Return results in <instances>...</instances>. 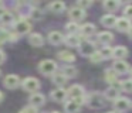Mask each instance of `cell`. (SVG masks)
<instances>
[{
  "mask_svg": "<svg viewBox=\"0 0 132 113\" xmlns=\"http://www.w3.org/2000/svg\"><path fill=\"white\" fill-rule=\"evenodd\" d=\"M38 69H40V72L43 73V75H53V73H55V71H57V64H55V61H53V59H44V61L40 62Z\"/></svg>",
  "mask_w": 132,
  "mask_h": 113,
  "instance_id": "cell-1",
  "label": "cell"
},
{
  "mask_svg": "<svg viewBox=\"0 0 132 113\" xmlns=\"http://www.w3.org/2000/svg\"><path fill=\"white\" fill-rule=\"evenodd\" d=\"M85 103L92 109H98V107L104 106V96L101 93H91L88 98H85Z\"/></svg>",
  "mask_w": 132,
  "mask_h": 113,
  "instance_id": "cell-2",
  "label": "cell"
},
{
  "mask_svg": "<svg viewBox=\"0 0 132 113\" xmlns=\"http://www.w3.org/2000/svg\"><path fill=\"white\" fill-rule=\"evenodd\" d=\"M14 30H16V34H17V35H20V34H27L31 30V23L27 18H20L14 24Z\"/></svg>",
  "mask_w": 132,
  "mask_h": 113,
  "instance_id": "cell-3",
  "label": "cell"
},
{
  "mask_svg": "<svg viewBox=\"0 0 132 113\" xmlns=\"http://www.w3.org/2000/svg\"><path fill=\"white\" fill-rule=\"evenodd\" d=\"M40 88V82H38V79L33 78V76H29V78H26L23 81V89L27 90V92H34Z\"/></svg>",
  "mask_w": 132,
  "mask_h": 113,
  "instance_id": "cell-4",
  "label": "cell"
},
{
  "mask_svg": "<svg viewBox=\"0 0 132 113\" xmlns=\"http://www.w3.org/2000/svg\"><path fill=\"white\" fill-rule=\"evenodd\" d=\"M114 107L115 112H125L131 107V100L128 98H118L117 100H114Z\"/></svg>",
  "mask_w": 132,
  "mask_h": 113,
  "instance_id": "cell-5",
  "label": "cell"
},
{
  "mask_svg": "<svg viewBox=\"0 0 132 113\" xmlns=\"http://www.w3.org/2000/svg\"><path fill=\"white\" fill-rule=\"evenodd\" d=\"M112 69L118 73V75H122V73H126L129 72V64L123 59H117L112 65Z\"/></svg>",
  "mask_w": 132,
  "mask_h": 113,
  "instance_id": "cell-6",
  "label": "cell"
},
{
  "mask_svg": "<svg viewBox=\"0 0 132 113\" xmlns=\"http://www.w3.org/2000/svg\"><path fill=\"white\" fill-rule=\"evenodd\" d=\"M68 14H70V18H71L74 23L81 21V20L85 18V10H82V8H80V7H77V6H75V7H72V8H70Z\"/></svg>",
  "mask_w": 132,
  "mask_h": 113,
  "instance_id": "cell-7",
  "label": "cell"
},
{
  "mask_svg": "<svg viewBox=\"0 0 132 113\" xmlns=\"http://www.w3.org/2000/svg\"><path fill=\"white\" fill-rule=\"evenodd\" d=\"M67 95H70L71 99L84 98V88L81 86V85H72V86H70V89L67 90Z\"/></svg>",
  "mask_w": 132,
  "mask_h": 113,
  "instance_id": "cell-8",
  "label": "cell"
},
{
  "mask_svg": "<svg viewBox=\"0 0 132 113\" xmlns=\"http://www.w3.org/2000/svg\"><path fill=\"white\" fill-rule=\"evenodd\" d=\"M78 48H80V54H81V55H84V56H91L92 54L95 52L94 44H92V42H89V41L81 42V45Z\"/></svg>",
  "mask_w": 132,
  "mask_h": 113,
  "instance_id": "cell-9",
  "label": "cell"
},
{
  "mask_svg": "<svg viewBox=\"0 0 132 113\" xmlns=\"http://www.w3.org/2000/svg\"><path fill=\"white\" fill-rule=\"evenodd\" d=\"M3 83H4V86L9 88V89H14V88H17L19 83H20V78H19L17 75L10 73V75H7L6 78L3 79Z\"/></svg>",
  "mask_w": 132,
  "mask_h": 113,
  "instance_id": "cell-10",
  "label": "cell"
},
{
  "mask_svg": "<svg viewBox=\"0 0 132 113\" xmlns=\"http://www.w3.org/2000/svg\"><path fill=\"white\" fill-rule=\"evenodd\" d=\"M64 109H65L67 113H80L81 105L78 103V102H75L74 99H71V100L65 102V105H64Z\"/></svg>",
  "mask_w": 132,
  "mask_h": 113,
  "instance_id": "cell-11",
  "label": "cell"
},
{
  "mask_svg": "<svg viewBox=\"0 0 132 113\" xmlns=\"http://www.w3.org/2000/svg\"><path fill=\"white\" fill-rule=\"evenodd\" d=\"M44 102H46V96L43 95V93H33L31 96H30V103H31V106L34 107H38V106H43Z\"/></svg>",
  "mask_w": 132,
  "mask_h": 113,
  "instance_id": "cell-12",
  "label": "cell"
},
{
  "mask_svg": "<svg viewBox=\"0 0 132 113\" xmlns=\"http://www.w3.org/2000/svg\"><path fill=\"white\" fill-rule=\"evenodd\" d=\"M67 98V90L63 89V88H57L51 92V99L55 102H64Z\"/></svg>",
  "mask_w": 132,
  "mask_h": 113,
  "instance_id": "cell-13",
  "label": "cell"
},
{
  "mask_svg": "<svg viewBox=\"0 0 132 113\" xmlns=\"http://www.w3.org/2000/svg\"><path fill=\"white\" fill-rule=\"evenodd\" d=\"M128 48L126 47H122V45H119V47H115L114 51H112V58H117V59H123L125 56H128Z\"/></svg>",
  "mask_w": 132,
  "mask_h": 113,
  "instance_id": "cell-14",
  "label": "cell"
},
{
  "mask_svg": "<svg viewBox=\"0 0 132 113\" xmlns=\"http://www.w3.org/2000/svg\"><path fill=\"white\" fill-rule=\"evenodd\" d=\"M117 17L114 16V14H105V16L101 17V23H102V25H105V27L111 28V27H115V24H117Z\"/></svg>",
  "mask_w": 132,
  "mask_h": 113,
  "instance_id": "cell-15",
  "label": "cell"
},
{
  "mask_svg": "<svg viewBox=\"0 0 132 113\" xmlns=\"http://www.w3.org/2000/svg\"><path fill=\"white\" fill-rule=\"evenodd\" d=\"M131 25H132V24H131V20L122 17V18H118V20H117V24H115V27H117L118 31H129Z\"/></svg>",
  "mask_w": 132,
  "mask_h": 113,
  "instance_id": "cell-16",
  "label": "cell"
},
{
  "mask_svg": "<svg viewBox=\"0 0 132 113\" xmlns=\"http://www.w3.org/2000/svg\"><path fill=\"white\" fill-rule=\"evenodd\" d=\"M29 42L33 47H41V45L44 44V38H43L41 34L33 33V34H30V37H29Z\"/></svg>",
  "mask_w": 132,
  "mask_h": 113,
  "instance_id": "cell-17",
  "label": "cell"
},
{
  "mask_svg": "<svg viewBox=\"0 0 132 113\" xmlns=\"http://www.w3.org/2000/svg\"><path fill=\"white\" fill-rule=\"evenodd\" d=\"M64 41H65V44L70 45V47H80L81 45V38L77 34H68V35L64 38Z\"/></svg>",
  "mask_w": 132,
  "mask_h": 113,
  "instance_id": "cell-18",
  "label": "cell"
},
{
  "mask_svg": "<svg viewBox=\"0 0 132 113\" xmlns=\"http://www.w3.org/2000/svg\"><path fill=\"white\" fill-rule=\"evenodd\" d=\"M95 25L94 24H91V23H85L84 25H81L80 27V31H81V34H82L84 37H91L92 34H95Z\"/></svg>",
  "mask_w": 132,
  "mask_h": 113,
  "instance_id": "cell-19",
  "label": "cell"
},
{
  "mask_svg": "<svg viewBox=\"0 0 132 113\" xmlns=\"http://www.w3.org/2000/svg\"><path fill=\"white\" fill-rule=\"evenodd\" d=\"M48 41L54 45H58L64 41V35L60 31H51V33L48 34Z\"/></svg>",
  "mask_w": 132,
  "mask_h": 113,
  "instance_id": "cell-20",
  "label": "cell"
},
{
  "mask_svg": "<svg viewBox=\"0 0 132 113\" xmlns=\"http://www.w3.org/2000/svg\"><path fill=\"white\" fill-rule=\"evenodd\" d=\"M112 40H114V35H112L109 31H101V33H98V41H100L101 44L106 45V44H109Z\"/></svg>",
  "mask_w": 132,
  "mask_h": 113,
  "instance_id": "cell-21",
  "label": "cell"
},
{
  "mask_svg": "<svg viewBox=\"0 0 132 113\" xmlns=\"http://www.w3.org/2000/svg\"><path fill=\"white\" fill-rule=\"evenodd\" d=\"M14 21V16H13V13H10V11H2L0 13V23L2 24H12V23Z\"/></svg>",
  "mask_w": 132,
  "mask_h": 113,
  "instance_id": "cell-22",
  "label": "cell"
},
{
  "mask_svg": "<svg viewBox=\"0 0 132 113\" xmlns=\"http://www.w3.org/2000/svg\"><path fill=\"white\" fill-rule=\"evenodd\" d=\"M104 96H105V98L108 99V100H117V99L119 98V92H118L117 88L111 86V88H108V89L105 90Z\"/></svg>",
  "mask_w": 132,
  "mask_h": 113,
  "instance_id": "cell-23",
  "label": "cell"
},
{
  "mask_svg": "<svg viewBox=\"0 0 132 113\" xmlns=\"http://www.w3.org/2000/svg\"><path fill=\"white\" fill-rule=\"evenodd\" d=\"M58 58L64 62H74L75 61V55L72 52H70V51H61V52H58Z\"/></svg>",
  "mask_w": 132,
  "mask_h": 113,
  "instance_id": "cell-24",
  "label": "cell"
},
{
  "mask_svg": "<svg viewBox=\"0 0 132 113\" xmlns=\"http://www.w3.org/2000/svg\"><path fill=\"white\" fill-rule=\"evenodd\" d=\"M119 7V2L118 0H105L104 2V8L106 11H115Z\"/></svg>",
  "mask_w": 132,
  "mask_h": 113,
  "instance_id": "cell-25",
  "label": "cell"
},
{
  "mask_svg": "<svg viewBox=\"0 0 132 113\" xmlns=\"http://www.w3.org/2000/svg\"><path fill=\"white\" fill-rule=\"evenodd\" d=\"M50 10L54 11V13H61V11L65 10V3L64 2H53L51 4H50Z\"/></svg>",
  "mask_w": 132,
  "mask_h": 113,
  "instance_id": "cell-26",
  "label": "cell"
},
{
  "mask_svg": "<svg viewBox=\"0 0 132 113\" xmlns=\"http://www.w3.org/2000/svg\"><path fill=\"white\" fill-rule=\"evenodd\" d=\"M63 75L65 76L67 79H68V78H72V76L77 75V68L72 67V65H67V67L63 68Z\"/></svg>",
  "mask_w": 132,
  "mask_h": 113,
  "instance_id": "cell-27",
  "label": "cell"
},
{
  "mask_svg": "<svg viewBox=\"0 0 132 113\" xmlns=\"http://www.w3.org/2000/svg\"><path fill=\"white\" fill-rule=\"evenodd\" d=\"M118 79V73L115 72L114 69H108L105 71V81L108 82V83H115Z\"/></svg>",
  "mask_w": 132,
  "mask_h": 113,
  "instance_id": "cell-28",
  "label": "cell"
},
{
  "mask_svg": "<svg viewBox=\"0 0 132 113\" xmlns=\"http://www.w3.org/2000/svg\"><path fill=\"white\" fill-rule=\"evenodd\" d=\"M53 82H54V85H57L58 88H61L63 85H65L67 78L63 75V73H54V76H53Z\"/></svg>",
  "mask_w": 132,
  "mask_h": 113,
  "instance_id": "cell-29",
  "label": "cell"
},
{
  "mask_svg": "<svg viewBox=\"0 0 132 113\" xmlns=\"http://www.w3.org/2000/svg\"><path fill=\"white\" fill-rule=\"evenodd\" d=\"M112 51H114V48L105 45V47H104L102 50L100 51V52H101V55H102L104 59H108V58H112Z\"/></svg>",
  "mask_w": 132,
  "mask_h": 113,
  "instance_id": "cell-30",
  "label": "cell"
},
{
  "mask_svg": "<svg viewBox=\"0 0 132 113\" xmlns=\"http://www.w3.org/2000/svg\"><path fill=\"white\" fill-rule=\"evenodd\" d=\"M65 30H67V33H68V34H75L77 31H80V27H78L77 23L71 21V23H68V24L65 25Z\"/></svg>",
  "mask_w": 132,
  "mask_h": 113,
  "instance_id": "cell-31",
  "label": "cell"
},
{
  "mask_svg": "<svg viewBox=\"0 0 132 113\" xmlns=\"http://www.w3.org/2000/svg\"><path fill=\"white\" fill-rule=\"evenodd\" d=\"M121 88L125 92H132V79H125V81L121 83Z\"/></svg>",
  "mask_w": 132,
  "mask_h": 113,
  "instance_id": "cell-32",
  "label": "cell"
},
{
  "mask_svg": "<svg viewBox=\"0 0 132 113\" xmlns=\"http://www.w3.org/2000/svg\"><path fill=\"white\" fill-rule=\"evenodd\" d=\"M89 59H91V62H94V64H98V62L104 61V58H102V55H101L100 51H95V52L89 56Z\"/></svg>",
  "mask_w": 132,
  "mask_h": 113,
  "instance_id": "cell-33",
  "label": "cell"
},
{
  "mask_svg": "<svg viewBox=\"0 0 132 113\" xmlns=\"http://www.w3.org/2000/svg\"><path fill=\"white\" fill-rule=\"evenodd\" d=\"M30 14H31V18H34V20H40L43 17V11L40 8H33Z\"/></svg>",
  "mask_w": 132,
  "mask_h": 113,
  "instance_id": "cell-34",
  "label": "cell"
},
{
  "mask_svg": "<svg viewBox=\"0 0 132 113\" xmlns=\"http://www.w3.org/2000/svg\"><path fill=\"white\" fill-rule=\"evenodd\" d=\"M6 40H9V33H7L4 28L0 27V44H3Z\"/></svg>",
  "mask_w": 132,
  "mask_h": 113,
  "instance_id": "cell-35",
  "label": "cell"
},
{
  "mask_svg": "<svg viewBox=\"0 0 132 113\" xmlns=\"http://www.w3.org/2000/svg\"><path fill=\"white\" fill-rule=\"evenodd\" d=\"M123 14H125V18L132 20V4L126 6V7L123 8Z\"/></svg>",
  "mask_w": 132,
  "mask_h": 113,
  "instance_id": "cell-36",
  "label": "cell"
},
{
  "mask_svg": "<svg viewBox=\"0 0 132 113\" xmlns=\"http://www.w3.org/2000/svg\"><path fill=\"white\" fill-rule=\"evenodd\" d=\"M91 4H92V2H85V0H80V2L77 3V7H80V8H82V10H85V8H88Z\"/></svg>",
  "mask_w": 132,
  "mask_h": 113,
  "instance_id": "cell-37",
  "label": "cell"
},
{
  "mask_svg": "<svg viewBox=\"0 0 132 113\" xmlns=\"http://www.w3.org/2000/svg\"><path fill=\"white\" fill-rule=\"evenodd\" d=\"M20 113H37V107H34V106H31V105H30V106L21 109Z\"/></svg>",
  "mask_w": 132,
  "mask_h": 113,
  "instance_id": "cell-38",
  "label": "cell"
},
{
  "mask_svg": "<svg viewBox=\"0 0 132 113\" xmlns=\"http://www.w3.org/2000/svg\"><path fill=\"white\" fill-rule=\"evenodd\" d=\"M4 61V52L2 50H0V64H2V62Z\"/></svg>",
  "mask_w": 132,
  "mask_h": 113,
  "instance_id": "cell-39",
  "label": "cell"
},
{
  "mask_svg": "<svg viewBox=\"0 0 132 113\" xmlns=\"http://www.w3.org/2000/svg\"><path fill=\"white\" fill-rule=\"evenodd\" d=\"M128 34H129V38H132V25H131V28H129Z\"/></svg>",
  "mask_w": 132,
  "mask_h": 113,
  "instance_id": "cell-40",
  "label": "cell"
},
{
  "mask_svg": "<svg viewBox=\"0 0 132 113\" xmlns=\"http://www.w3.org/2000/svg\"><path fill=\"white\" fill-rule=\"evenodd\" d=\"M3 98H4V96H3V93H2V92H0V102H2V100H3Z\"/></svg>",
  "mask_w": 132,
  "mask_h": 113,
  "instance_id": "cell-41",
  "label": "cell"
},
{
  "mask_svg": "<svg viewBox=\"0 0 132 113\" xmlns=\"http://www.w3.org/2000/svg\"><path fill=\"white\" fill-rule=\"evenodd\" d=\"M129 75H131V79H132V68L129 69Z\"/></svg>",
  "mask_w": 132,
  "mask_h": 113,
  "instance_id": "cell-42",
  "label": "cell"
},
{
  "mask_svg": "<svg viewBox=\"0 0 132 113\" xmlns=\"http://www.w3.org/2000/svg\"><path fill=\"white\" fill-rule=\"evenodd\" d=\"M108 113H118V112H115V110H111V112H108Z\"/></svg>",
  "mask_w": 132,
  "mask_h": 113,
  "instance_id": "cell-43",
  "label": "cell"
},
{
  "mask_svg": "<svg viewBox=\"0 0 132 113\" xmlns=\"http://www.w3.org/2000/svg\"><path fill=\"white\" fill-rule=\"evenodd\" d=\"M51 113H60V112H51Z\"/></svg>",
  "mask_w": 132,
  "mask_h": 113,
  "instance_id": "cell-44",
  "label": "cell"
}]
</instances>
